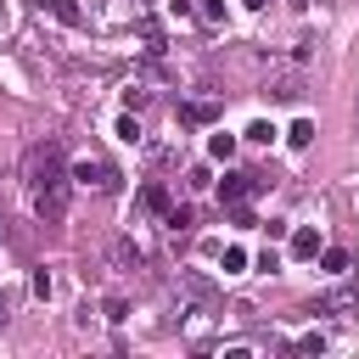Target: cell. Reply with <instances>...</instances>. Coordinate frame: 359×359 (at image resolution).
Segmentation results:
<instances>
[{"label": "cell", "instance_id": "obj_15", "mask_svg": "<svg viewBox=\"0 0 359 359\" xmlns=\"http://www.w3.org/2000/svg\"><path fill=\"white\" fill-rule=\"evenodd\" d=\"M140 202H146L151 213H168V191H163V185H146V191H140Z\"/></svg>", "mask_w": 359, "mask_h": 359}, {"label": "cell", "instance_id": "obj_5", "mask_svg": "<svg viewBox=\"0 0 359 359\" xmlns=\"http://www.w3.org/2000/svg\"><path fill=\"white\" fill-rule=\"evenodd\" d=\"M34 213H39L45 224H56V219L67 213V185H50V191H34Z\"/></svg>", "mask_w": 359, "mask_h": 359}, {"label": "cell", "instance_id": "obj_28", "mask_svg": "<svg viewBox=\"0 0 359 359\" xmlns=\"http://www.w3.org/2000/svg\"><path fill=\"white\" fill-rule=\"evenodd\" d=\"M0 230H6V219H0Z\"/></svg>", "mask_w": 359, "mask_h": 359}, {"label": "cell", "instance_id": "obj_27", "mask_svg": "<svg viewBox=\"0 0 359 359\" xmlns=\"http://www.w3.org/2000/svg\"><path fill=\"white\" fill-rule=\"evenodd\" d=\"M292 6H297V11H303V6H309V0H292Z\"/></svg>", "mask_w": 359, "mask_h": 359}, {"label": "cell", "instance_id": "obj_17", "mask_svg": "<svg viewBox=\"0 0 359 359\" xmlns=\"http://www.w3.org/2000/svg\"><path fill=\"white\" fill-rule=\"evenodd\" d=\"M123 107H129V112H146V107H151V95H146L140 84H129V90H123Z\"/></svg>", "mask_w": 359, "mask_h": 359}, {"label": "cell", "instance_id": "obj_2", "mask_svg": "<svg viewBox=\"0 0 359 359\" xmlns=\"http://www.w3.org/2000/svg\"><path fill=\"white\" fill-rule=\"evenodd\" d=\"M180 297L191 303V309H180V314H219V309H224V292H219L208 275H196V269H180Z\"/></svg>", "mask_w": 359, "mask_h": 359}, {"label": "cell", "instance_id": "obj_1", "mask_svg": "<svg viewBox=\"0 0 359 359\" xmlns=\"http://www.w3.org/2000/svg\"><path fill=\"white\" fill-rule=\"evenodd\" d=\"M22 180L34 191H50V185H73V168L62 157V140H34L28 157H22Z\"/></svg>", "mask_w": 359, "mask_h": 359}, {"label": "cell", "instance_id": "obj_10", "mask_svg": "<svg viewBox=\"0 0 359 359\" xmlns=\"http://www.w3.org/2000/svg\"><path fill=\"white\" fill-rule=\"evenodd\" d=\"M264 90H269L275 101H297V95H303V79H297V73H275Z\"/></svg>", "mask_w": 359, "mask_h": 359}, {"label": "cell", "instance_id": "obj_8", "mask_svg": "<svg viewBox=\"0 0 359 359\" xmlns=\"http://www.w3.org/2000/svg\"><path fill=\"white\" fill-rule=\"evenodd\" d=\"M219 118V101H185L180 107V123H191V129H208Z\"/></svg>", "mask_w": 359, "mask_h": 359}, {"label": "cell", "instance_id": "obj_7", "mask_svg": "<svg viewBox=\"0 0 359 359\" xmlns=\"http://www.w3.org/2000/svg\"><path fill=\"white\" fill-rule=\"evenodd\" d=\"M252 191H258L252 174H224V180H219V202H224V208H230V202H247Z\"/></svg>", "mask_w": 359, "mask_h": 359}, {"label": "cell", "instance_id": "obj_14", "mask_svg": "<svg viewBox=\"0 0 359 359\" xmlns=\"http://www.w3.org/2000/svg\"><path fill=\"white\" fill-rule=\"evenodd\" d=\"M286 140H292V146H314V123H309V118H297V123L286 129Z\"/></svg>", "mask_w": 359, "mask_h": 359}, {"label": "cell", "instance_id": "obj_4", "mask_svg": "<svg viewBox=\"0 0 359 359\" xmlns=\"http://www.w3.org/2000/svg\"><path fill=\"white\" fill-rule=\"evenodd\" d=\"M314 314H359V286H337V292H320L314 297Z\"/></svg>", "mask_w": 359, "mask_h": 359}, {"label": "cell", "instance_id": "obj_22", "mask_svg": "<svg viewBox=\"0 0 359 359\" xmlns=\"http://www.w3.org/2000/svg\"><path fill=\"white\" fill-rule=\"evenodd\" d=\"M292 348H297V353H320V348H325V337H320V331H309V337H297Z\"/></svg>", "mask_w": 359, "mask_h": 359}, {"label": "cell", "instance_id": "obj_23", "mask_svg": "<svg viewBox=\"0 0 359 359\" xmlns=\"http://www.w3.org/2000/svg\"><path fill=\"white\" fill-rule=\"evenodd\" d=\"M202 22L219 28V22H224V0H202Z\"/></svg>", "mask_w": 359, "mask_h": 359}, {"label": "cell", "instance_id": "obj_16", "mask_svg": "<svg viewBox=\"0 0 359 359\" xmlns=\"http://www.w3.org/2000/svg\"><path fill=\"white\" fill-rule=\"evenodd\" d=\"M112 258H118L123 269H140V247H135V241H118V247H112Z\"/></svg>", "mask_w": 359, "mask_h": 359}, {"label": "cell", "instance_id": "obj_26", "mask_svg": "<svg viewBox=\"0 0 359 359\" xmlns=\"http://www.w3.org/2000/svg\"><path fill=\"white\" fill-rule=\"evenodd\" d=\"M241 6H247V11H258V6H264V0H241Z\"/></svg>", "mask_w": 359, "mask_h": 359}, {"label": "cell", "instance_id": "obj_24", "mask_svg": "<svg viewBox=\"0 0 359 359\" xmlns=\"http://www.w3.org/2000/svg\"><path fill=\"white\" fill-rule=\"evenodd\" d=\"M107 320H112V325L129 320V303H123V297H107Z\"/></svg>", "mask_w": 359, "mask_h": 359}, {"label": "cell", "instance_id": "obj_12", "mask_svg": "<svg viewBox=\"0 0 359 359\" xmlns=\"http://www.w3.org/2000/svg\"><path fill=\"white\" fill-rule=\"evenodd\" d=\"M208 151H213L219 163H230V157H236V135H224V129H219V135L208 140Z\"/></svg>", "mask_w": 359, "mask_h": 359}, {"label": "cell", "instance_id": "obj_9", "mask_svg": "<svg viewBox=\"0 0 359 359\" xmlns=\"http://www.w3.org/2000/svg\"><path fill=\"white\" fill-rule=\"evenodd\" d=\"M292 258H303V264L320 258V230H314V224H297V230H292Z\"/></svg>", "mask_w": 359, "mask_h": 359}, {"label": "cell", "instance_id": "obj_20", "mask_svg": "<svg viewBox=\"0 0 359 359\" xmlns=\"http://www.w3.org/2000/svg\"><path fill=\"white\" fill-rule=\"evenodd\" d=\"M163 219H168V230H191V219H196V213H191V208H168Z\"/></svg>", "mask_w": 359, "mask_h": 359}, {"label": "cell", "instance_id": "obj_19", "mask_svg": "<svg viewBox=\"0 0 359 359\" xmlns=\"http://www.w3.org/2000/svg\"><path fill=\"white\" fill-rule=\"evenodd\" d=\"M230 224H241V230H252L258 219H252V208H247V202H230Z\"/></svg>", "mask_w": 359, "mask_h": 359}, {"label": "cell", "instance_id": "obj_25", "mask_svg": "<svg viewBox=\"0 0 359 359\" xmlns=\"http://www.w3.org/2000/svg\"><path fill=\"white\" fill-rule=\"evenodd\" d=\"M258 269H264V275H275V269H280V252H275V247H269V252H258Z\"/></svg>", "mask_w": 359, "mask_h": 359}, {"label": "cell", "instance_id": "obj_21", "mask_svg": "<svg viewBox=\"0 0 359 359\" xmlns=\"http://www.w3.org/2000/svg\"><path fill=\"white\" fill-rule=\"evenodd\" d=\"M247 269V252L241 247H224V275H241Z\"/></svg>", "mask_w": 359, "mask_h": 359}, {"label": "cell", "instance_id": "obj_6", "mask_svg": "<svg viewBox=\"0 0 359 359\" xmlns=\"http://www.w3.org/2000/svg\"><path fill=\"white\" fill-rule=\"evenodd\" d=\"M34 11H39V17H56V22H67V28L84 22V6H79V0H34Z\"/></svg>", "mask_w": 359, "mask_h": 359}, {"label": "cell", "instance_id": "obj_3", "mask_svg": "<svg viewBox=\"0 0 359 359\" xmlns=\"http://www.w3.org/2000/svg\"><path fill=\"white\" fill-rule=\"evenodd\" d=\"M73 180H79V185H95V191H118V185H123V174H118L112 163H101V157H79V163H73Z\"/></svg>", "mask_w": 359, "mask_h": 359}, {"label": "cell", "instance_id": "obj_13", "mask_svg": "<svg viewBox=\"0 0 359 359\" xmlns=\"http://www.w3.org/2000/svg\"><path fill=\"white\" fill-rule=\"evenodd\" d=\"M247 140H252V146H269V140H275V123H269V118L247 123Z\"/></svg>", "mask_w": 359, "mask_h": 359}, {"label": "cell", "instance_id": "obj_18", "mask_svg": "<svg viewBox=\"0 0 359 359\" xmlns=\"http://www.w3.org/2000/svg\"><path fill=\"white\" fill-rule=\"evenodd\" d=\"M118 140H129V146L140 140V118H135V112H123V118H118Z\"/></svg>", "mask_w": 359, "mask_h": 359}, {"label": "cell", "instance_id": "obj_11", "mask_svg": "<svg viewBox=\"0 0 359 359\" xmlns=\"http://www.w3.org/2000/svg\"><path fill=\"white\" fill-rule=\"evenodd\" d=\"M320 269H325V275H342V269H348V252H342V247H320Z\"/></svg>", "mask_w": 359, "mask_h": 359}]
</instances>
